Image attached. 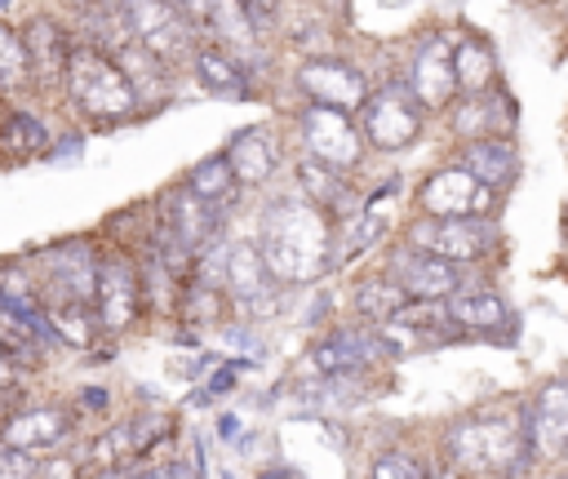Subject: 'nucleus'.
Listing matches in <instances>:
<instances>
[{
	"label": "nucleus",
	"instance_id": "14",
	"mask_svg": "<svg viewBox=\"0 0 568 479\" xmlns=\"http://www.w3.org/2000/svg\"><path fill=\"white\" fill-rule=\"evenodd\" d=\"M293 84L306 102H324V106H342V111H359L368 89H373L359 67H351L346 58H333V53L297 62Z\"/></svg>",
	"mask_w": 568,
	"mask_h": 479
},
{
	"label": "nucleus",
	"instance_id": "39",
	"mask_svg": "<svg viewBox=\"0 0 568 479\" xmlns=\"http://www.w3.org/2000/svg\"><path fill=\"white\" fill-rule=\"evenodd\" d=\"M80 404H84V408H93V412H102V408H106V390H102V386L80 390Z\"/></svg>",
	"mask_w": 568,
	"mask_h": 479
},
{
	"label": "nucleus",
	"instance_id": "36",
	"mask_svg": "<svg viewBox=\"0 0 568 479\" xmlns=\"http://www.w3.org/2000/svg\"><path fill=\"white\" fill-rule=\"evenodd\" d=\"M248 13H253V22L266 31V27H275V18H280V0H240Z\"/></svg>",
	"mask_w": 568,
	"mask_h": 479
},
{
	"label": "nucleus",
	"instance_id": "6",
	"mask_svg": "<svg viewBox=\"0 0 568 479\" xmlns=\"http://www.w3.org/2000/svg\"><path fill=\"white\" fill-rule=\"evenodd\" d=\"M120 4V18L129 27V35L151 49L160 62L169 67H191V53H195V27L191 18L173 4V0H115Z\"/></svg>",
	"mask_w": 568,
	"mask_h": 479
},
{
	"label": "nucleus",
	"instance_id": "23",
	"mask_svg": "<svg viewBox=\"0 0 568 479\" xmlns=\"http://www.w3.org/2000/svg\"><path fill=\"white\" fill-rule=\"evenodd\" d=\"M67 435H71V412H62V408H53V404L18 408V412L0 426V439H4L9 448H22V452L58 448Z\"/></svg>",
	"mask_w": 568,
	"mask_h": 479
},
{
	"label": "nucleus",
	"instance_id": "3",
	"mask_svg": "<svg viewBox=\"0 0 568 479\" xmlns=\"http://www.w3.org/2000/svg\"><path fill=\"white\" fill-rule=\"evenodd\" d=\"M444 448L457 466H466L475 475H501V479H515L537 461V452L524 435V421H510L497 412L466 417V421L448 426Z\"/></svg>",
	"mask_w": 568,
	"mask_h": 479
},
{
	"label": "nucleus",
	"instance_id": "32",
	"mask_svg": "<svg viewBox=\"0 0 568 479\" xmlns=\"http://www.w3.org/2000/svg\"><path fill=\"white\" fill-rule=\"evenodd\" d=\"M0 350L18 364V368H36L40 364V350H44V342L13 315V310H4L0 306Z\"/></svg>",
	"mask_w": 568,
	"mask_h": 479
},
{
	"label": "nucleus",
	"instance_id": "25",
	"mask_svg": "<svg viewBox=\"0 0 568 479\" xmlns=\"http://www.w3.org/2000/svg\"><path fill=\"white\" fill-rule=\"evenodd\" d=\"M457 164L470 169L484 186H493L497 195H506L519 177V151L510 137H475L457 146Z\"/></svg>",
	"mask_w": 568,
	"mask_h": 479
},
{
	"label": "nucleus",
	"instance_id": "15",
	"mask_svg": "<svg viewBox=\"0 0 568 479\" xmlns=\"http://www.w3.org/2000/svg\"><path fill=\"white\" fill-rule=\"evenodd\" d=\"M142 275L133 266L129 253H102L98 262V293H93V310H98V324L106 333H124L133 319H138V306H142Z\"/></svg>",
	"mask_w": 568,
	"mask_h": 479
},
{
	"label": "nucleus",
	"instance_id": "1",
	"mask_svg": "<svg viewBox=\"0 0 568 479\" xmlns=\"http://www.w3.org/2000/svg\"><path fill=\"white\" fill-rule=\"evenodd\" d=\"M257 248L280 284H311L342 262L333 217L306 195L266 200V208L257 213Z\"/></svg>",
	"mask_w": 568,
	"mask_h": 479
},
{
	"label": "nucleus",
	"instance_id": "40",
	"mask_svg": "<svg viewBox=\"0 0 568 479\" xmlns=\"http://www.w3.org/2000/svg\"><path fill=\"white\" fill-rule=\"evenodd\" d=\"M426 479H462V470H457V466H448V461H439V466H430V470H426Z\"/></svg>",
	"mask_w": 568,
	"mask_h": 479
},
{
	"label": "nucleus",
	"instance_id": "20",
	"mask_svg": "<svg viewBox=\"0 0 568 479\" xmlns=\"http://www.w3.org/2000/svg\"><path fill=\"white\" fill-rule=\"evenodd\" d=\"M293 182H297V195L320 204L333 222H346V217L364 213V195L346 182V173L324 164V160H315V155H306V151H297V160H293Z\"/></svg>",
	"mask_w": 568,
	"mask_h": 479
},
{
	"label": "nucleus",
	"instance_id": "42",
	"mask_svg": "<svg viewBox=\"0 0 568 479\" xmlns=\"http://www.w3.org/2000/svg\"><path fill=\"white\" fill-rule=\"evenodd\" d=\"M235 430H240V421L235 417H222V439H235Z\"/></svg>",
	"mask_w": 568,
	"mask_h": 479
},
{
	"label": "nucleus",
	"instance_id": "5",
	"mask_svg": "<svg viewBox=\"0 0 568 479\" xmlns=\"http://www.w3.org/2000/svg\"><path fill=\"white\" fill-rule=\"evenodd\" d=\"M297 142H302L306 155H315V160H324L342 173H355L368 155V137L359 129V115L342 111V106H324V102H302Z\"/></svg>",
	"mask_w": 568,
	"mask_h": 479
},
{
	"label": "nucleus",
	"instance_id": "18",
	"mask_svg": "<svg viewBox=\"0 0 568 479\" xmlns=\"http://www.w3.org/2000/svg\"><path fill=\"white\" fill-rule=\"evenodd\" d=\"M155 213H160V222L200 257L209 244H217V235H222V213L217 208H209L186 182H173L160 200H155Z\"/></svg>",
	"mask_w": 568,
	"mask_h": 479
},
{
	"label": "nucleus",
	"instance_id": "16",
	"mask_svg": "<svg viewBox=\"0 0 568 479\" xmlns=\"http://www.w3.org/2000/svg\"><path fill=\"white\" fill-rule=\"evenodd\" d=\"M519 120V106L510 102V93L501 89V80L484 93H457V102L448 106V129L457 142H475V137H510Z\"/></svg>",
	"mask_w": 568,
	"mask_h": 479
},
{
	"label": "nucleus",
	"instance_id": "8",
	"mask_svg": "<svg viewBox=\"0 0 568 479\" xmlns=\"http://www.w3.org/2000/svg\"><path fill=\"white\" fill-rule=\"evenodd\" d=\"M98 253L89 240L71 235V240H58L53 248H44L31 266H36V279H40V297L44 306H62V302H93L98 293Z\"/></svg>",
	"mask_w": 568,
	"mask_h": 479
},
{
	"label": "nucleus",
	"instance_id": "30",
	"mask_svg": "<svg viewBox=\"0 0 568 479\" xmlns=\"http://www.w3.org/2000/svg\"><path fill=\"white\" fill-rule=\"evenodd\" d=\"M413 297L382 271V275H373V279H359L355 284V310L364 315V319H373V324H386V319H395L404 306H408Z\"/></svg>",
	"mask_w": 568,
	"mask_h": 479
},
{
	"label": "nucleus",
	"instance_id": "33",
	"mask_svg": "<svg viewBox=\"0 0 568 479\" xmlns=\"http://www.w3.org/2000/svg\"><path fill=\"white\" fill-rule=\"evenodd\" d=\"M368 479H426V470L417 466V457L408 452H382L368 470Z\"/></svg>",
	"mask_w": 568,
	"mask_h": 479
},
{
	"label": "nucleus",
	"instance_id": "43",
	"mask_svg": "<svg viewBox=\"0 0 568 479\" xmlns=\"http://www.w3.org/2000/svg\"><path fill=\"white\" fill-rule=\"evenodd\" d=\"M262 479H284V475H280V470H266V475H262Z\"/></svg>",
	"mask_w": 568,
	"mask_h": 479
},
{
	"label": "nucleus",
	"instance_id": "41",
	"mask_svg": "<svg viewBox=\"0 0 568 479\" xmlns=\"http://www.w3.org/2000/svg\"><path fill=\"white\" fill-rule=\"evenodd\" d=\"M89 479H133V470L129 466H111V470H93Z\"/></svg>",
	"mask_w": 568,
	"mask_h": 479
},
{
	"label": "nucleus",
	"instance_id": "9",
	"mask_svg": "<svg viewBox=\"0 0 568 479\" xmlns=\"http://www.w3.org/2000/svg\"><path fill=\"white\" fill-rule=\"evenodd\" d=\"M222 293H226L231 310H240L248 319H266V315L280 310V279L266 271V257H262L257 240H231L226 244Z\"/></svg>",
	"mask_w": 568,
	"mask_h": 479
},
{
	"label": "nucleus",
	"instance_id": "4",
	"mask_svg": "<svg viewBox=\"0 0 568 479\" xmlns=\"http://www.w3.org/2000/svg\"><path fill=\"white\" fill-rule=\"evenodd\" d=\"M355 115H359V129L368 137V151L395 155V151H404L422 137V124H426L430 111L417 102V93L399 75V80H377Z\"/></svg>",
	"mask_w": 568,
	"mask_h": 479
},
{
	"label": "nucleus",
	"instance_id": "11",
	"mask_svg": "<svg viewBox=\"0 0 568 479\" xmlns=\"http://www.w3.org/2000/svg\"><path fill=\"white\" fill-rule=\"evenodd\" d=\"M404 84L417 93V102L435 115L448 111L457 102V71H453V35L430 27L417 35V44L408 49V67H404Z\"/></svg>",
	"mask_w": 568,
	"mask_h": 479
},
{
	"label": "nucleus",
	"instance_id": "29",
	"mask_svg": "<svg viewBox=\"0 0 568 479\" xmlns=\"http://www.w3.org/2000/svg\"><path fill=\"white\" fill-rule=\"evenodd\" d=\"M0 151L13 155V160H27V155H40L49 151V129L36 111H22V106H9L0 115Z\"/></svg>",
	"mask_w": 568,
	"mask_h": 479
},
{
	"label": "nucleus",
	"instance_id": "7",
	"mask_svg": "<svg viewBox=\"0 0 568 479\" xmlns=\"http://www.w3.org/2000/svg\"><path fill=\"white\" fill-rule=\"evenodd\" d=\"M404 240L413 248H426L444 262H457V266H470L479 257H488L497 244H501V231L493 217H430L422 213L417 222L404 226Z\"/></svg>",
	"mask_w": 568,
	"mask_h": 479
},
{
	"label": "nucleus",
	"instance_id": "13",
	"mask_svg": "<svg viewBox=\"0 0 568 479\" xmlns=\"http://www.w3.org/2000/svg\"><path fill=\"white\" fill-rule=\"evenodd\" d=\"M386 355H395V346L382 333V324H373V328H333L328 337H320L306 350V373L342 377V373H359V368H368Z\"/></svg>",
	"mask_w": 568,
	"mask_h": 479
},
{
	"label": "nucleus",
	"instance_id": "31",
	"mask_svg": "<svg viewBox=\"0 0 568 479\" xmlns=\"http://www.w3.org/2000/svg\"><path fill=\"white\" fill-rule=\"evenodd\" d=\"M18 89H31V58L22 27L0 18V93H18Z\"/></svg>",
	"mask_w": 568,
	"mask_h": 479
},
{
	"label": "nucleus",
	"instance_id": "12",
	"mask_svg": "<svg viewBox=\"0 0 568 479\" xmlns=\"http://www.w3.org/2000/svg\"><path fill=\"white\" fill-rule=\"evenodd\" d=\"M413 302H448L457 288H462V266L457 262H444L426 248H413L408 240H399L390 253H386V266H382Z\"/></svg>",
	"mask_w": 568,
	"mask_h": 479
},
{
	"label": "nucleus",
	"instance_id": "37",
	"mask_svg": "<svg viewBox=\"0 0 568 479\" xmlns=\"http://www.w3.org/2000/svg\"><path fill=\"white\" fill-rule=\"evenodd\" d=\"M133 479H200V475H191L186 466H142L133 470Z\"/></svg>",
	"mask_w": 568,
	"mask_h": 479
},
{
	"label": "nucleus",
	"instance_id": "22",
	"mask_svg": "<svg viewBox=\"0 0 568 479\" xmlns=\"http://www.w3.org/2000/svg\"><path fill=\"white\" fill-rule=\"evenodd\" d=\"M222 151H226V160H231V169H235V177H240L244 191H262V186L275 177L280 160H284L280 137H275V129H266V124H244V129H235Z\"/></svg>",
	"mask_w": 568,
	"mask_h": 479
},
{
	"label": "nucleus",
	"instance_id": "24",
	"mask_svg": "<svg viewBox=\"0 0 568 479\" xmlns=\"http://www.w3.org/2000/svg\"><path fill=\"white\" fill-rule=\"evenodd\" d=\"M191 71H195V80L209 89V93H217V98H231V102H244V98H253L257 93V75L248 71V67H240L226 49H217L213 40H204V44H195V53H191Z\"/></svg>",
	"mask_w": 568,
	"mask_h": 479
},
{
	"label": "nucleus",
	"instance_id": "19",
	"mask_svg": "<svg viewBox=\"0 0 568 479\" xmlns=\"http://www.w3.org/2000/svg\"><path fill=\"white\" fill-rule=\"evenodd\" d=\"M519 421H524V435H528L537 461L564 457L568 452V377L541 386L537 399L519 408Z\"/></svg>",
	"mask_w": 568,
	"mask_h": 479
},
{
	"label": "nucleus",
	"instance_id": "26",
	"mask_svg": "<svg viewBox=\"0 0 568 479\" xmlns=\"http://www.w3.org/2000/svg\"><path fill=\"white\" fill-rule=\"evenodd\" d=\"M209 208H217L222 217L240 204V195H244V186H240V177H235V169H231V160H226V151H213V155H204V160H195L191 169H186V177H182Z\"/></svg>",
	"mask_w": 568,
	"mask_h": 479
},
{
	"label": "nucleus",
	"instance_id": "27",
	"mask_svg": "<svg viewBox=\"0 0 568 479\" xmlns=\"http://www.w3.org/2000/svg\"><path fill=\"white\" fill-rule=\"evenodd\" d=\"M453 71H457V93H484L497 84V53L484 35L462 31L453 35Z\"/></svg>",
	"mask_w": 568,
	"mask_h": 479
},
{
	"label": "nucleus",
	"instance_id": "28",
	"mask_svg": "<svg viewBox=\"0 0 568 479\" xmlns=\"http://www.w3.org/2000/svg\"><path fill=\"white\" fill-rule=\"evenodd\" d=\"M448 310L470 333H493V328H506L510 324V306L493 288H457L448 297Z\"/></svg>",
	"mask_w": 568,
	"mask_h": 479
},
{
	"label": "nucleus",
	"instance_id": "44",
	"mask_svg": "<svg viewBox=\"0 0 568 479\" xmlns=\"http://www.w3.org/2000/svg\"><path fill=\"white\" fill-rule=\"evenodd\" d=\"M0 115H4V93H0Z\"/></svg>",
	"mask_w": 568,
	"mask_h": 479
},
{
	"label": "nucleus",
	"instance_id": "2",
	"mask_svg": "<svg viewBox=\"0 0 568 479\" xmlns=\"http://www.w3.org/2000/svg\"><path fill=\"white\" fill-rule=\"evenodd\" d=\"M62 93L93 124H120V120L142 111V98H138L133 80L124 75V67L115 62V53L93 44V40H75L71 44Z\"/></svg>",
	"mask_w": 568,
	"mask_h": 479
},
{
	"label": "nucleus",
	"instance_id": "17",
	"mask_svg": "<svg viewBox=\"0 0 568 479\" xmlns=\"http://www.w3.org/2000/svg\"><path fill=\"white\" fill-rule=\"evenodd\" d=\"M22 40H27V58H31V89H40V93L62 89V75H67V58H71L75 35L53 13L40 9V13H31L22 22Z\"/></svg>",
	"mask_w": 568,
	"mask_h": 479
},
{
	"label": "nucleus",
	"instance_id": "21",
	"mask_svg": "<svg viewBox=\"0 0 568 479\" xmlns=\"http://www.w3.org/2000/svg\"><path fill=\"white\" fill-rule=\"evenodd\" d=\"M217 49H226L240 67H248L253 75H262L271 67L266 58V44H262V27L253 22V13L240 4V0H213V13H209V31H204Z\"/></svg>",
	"mask_w": 568,
	"mask_h": 479
},
{
	"label": "nucleus",
	"instance_id": "38",
	"mask_svg": "<svg viewBox=\"0 0 568 479\" xmlns=\"http://www.w3.org/2000/svg\"><path fill=\"white\" fill-rule=\"evenodd\" d=\"M240 368H244V364H240V359H231V364H226V368H222V373H217V377L209 381V390L217 395V390H226V386H235V373H240Z\"/></svg>",
	"mask_w": 568,
	"mask_h": 479
},
{
	"label": "nucleus",
	"instance_id": "10",
	"mask_svg": "<svg viewBox=\"0 0 568 479\" xmlns=\"http://www.w3.org/2000/svg\"><path fill=\"white\" fill-rule=\"evenodd\" d=\"M413 200L430 217H493L497 204H501V195L493 186H484L470 169H462L457 160L435 169V173H426Z\"/></svg>",
	"mask_w": 568,
	"mask_h": 479
},
{
	"label": "nucleus",
	"instance_id": "35",
	"mask_svg": "<svg viewBox=\"0 0 568 479\" xmlns=\"http://www.w3.org/2000/svg\"><path fill=\"white\" fill-rule=\"evenodd\" d=\"M186 18H191V27L195 31H209V13H213V0H173Z\"/></svg>",
	"mask_w": 568,
	"mask_h": 479
},
{
	"label": "nucleus",
	"instance_id": "46",
	"mask_svg": "<svg viewBox=\"0 0 568 479\" xmlns=\"http://www.w3.org/2000/svg\"><path fill=\"white\" fill-rule=\"evenodd\" d=\"M0 9H4V0H0Z\"/></svg>",
	"mask_w": 568,
	"mask_h": 479
},
{
	"label": "nucleus",
	"instance_id": "34",
	"mask_svg": "<svg viewBox=\"0 0 568 479\" xmlns=\"http://www.w3.org/2000/svg\"><path fill=\"white\" fill-rule=\"evenodd\" d=\"M31 452H22V448H0V479H31Z\"/></svg>",
	"mask_w": 568,
	"mask_h": 479
},
{
	"label": "nucleus",
	"instance_id": "45",
	"mask_svg": "<svg viewBox=\"0 0 568 479\" xmlns=\"http://www.w3.org/2000/svg\"><path fill=\"white\" fill-rule=\"evenodd\" d=\"M550 479H568V475H550Z\"/></svg>",
	"mask_w": 568,
	"mask_h": 479
}]
</instances>
